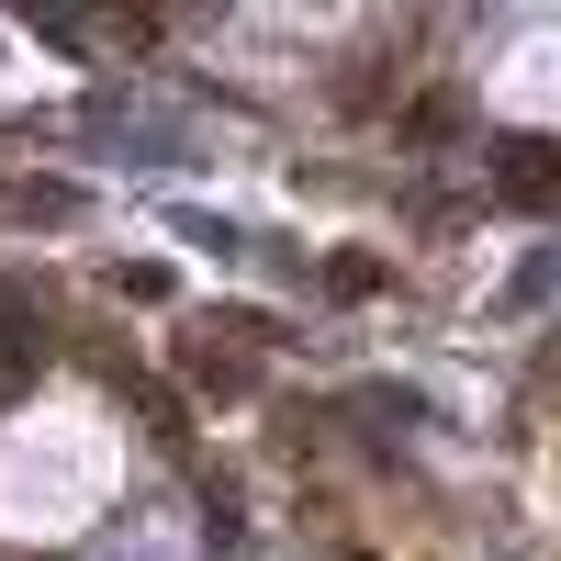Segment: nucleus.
<instances>
[{
	"instance_id": "obj_2",
	"label": "nucleus",
	"mask_w": 561,
	"mask_h": 561,
	"mask_svg": "<svg viewBox=\"0 0 561 561\" xmlns=\"http://www.w3.org/2000/svg\"><path fill=\"white\" fill-rule=\"evenodd\" d=\"M192 382H203V393H248L259 370H248V359H225V337L203 325V337H192Z\"/></svg>"
},
{
	"instance_id": "obj_5",
	"label": "nucleus",
	"mask_w": 561,
	"mask_h": 561,
	"mask_svg": "<svg viewBox=\"0 0 561 561\" xmlns=\"http://www.w3.org/2000/svg\"><path fill=\"white\" fill-rule=\"evenodd\" d=\"M337 561H359V550H337Z\"/></svg>"
},
{
	"instance_id": "obj_1",
	"label": "nucleus",
	"mask_w": 561,
	"mask_h": 561,
	"mask_svg": "<svg viewBox=\"0 0 561 561\" xmlns=\"http://www.w3.org/2000/svg\"><path fill=\"white\" fill-rule=\"evenodd\" d=\"M494 192H517V203L561 192V147H528V135H505V147H494Z\"/></svg>"
},
{
	"instance_id": "obj_4",
	"label": "nucleus",
	"mask_w": 561,
	"mask_h": 561,
	"mask_svg": "<svg viewBox=\"0 0 561 561\" xmlns=\"http://www.w3.org/2000/svg\"><path fill=\"white\" fill-rule=\"evenodd\" d=\"M0 214H23V225H68L79 192H0Z\"/></svg>"
},
{
	"instance_id": "obj_3",
	"label": "nucleus",
	"mask_w": 561,
	"mask_h": 561,
	"mask_svg": "<svg viewBox=\"0 0 561 561\" xmlns=\"http://www.w3.org/2000/svg\"><path fill=\"white\" fill-rule=\"evenodd\" d=\"M325 293H337V304H370V293H382V259H370V248H337V259H325Z\"/></svg>"
}]
</instances>
